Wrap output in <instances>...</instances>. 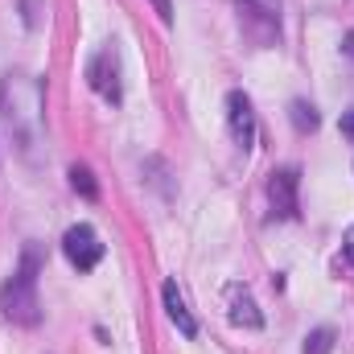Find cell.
Listing matches in <instances>:
<instances>
[{"label":"cell","instance_id":"12","mask_svg":"<svg viewBox=\"0 0 354 354\" xmlns=\"http://www.w3.org/2000/svg\"><path fill=\"white\" fill-rule=\"evenodd\" d=\"M153 8H157V17H161L165 25L174 21V4H169V0H153Z\"/></svg>","mask_w":354,"mask_h":354},{"label":"cell","instance_id":"5","mask_svg":"<svg viewBox=\"0 0 354 354\" xmlns=\"http://www.w3.org/2000/svg\"><path fill=\"white\" fill-rule=\"evenodd\" d=\"M297 185H301L297 169H276L268 177V202L276 218H297Z\"/></svg>","mask_w":354,"mask_h":354},{"label":"cell","instance_id":"10","mask_svg":"<svg viewBox=\"0 0 354 354\" xmlns=\"http://www.w3.org/2000/svg\"><path fill=\"white\" fill-rule=\"evenodd\" d=\"M71 185H75V189H79L83 198H91V202L99 198V185H95V174H91L87 165H75V169H71Z\"/></svg>","mask_w":354,"mask_h":354},{"label":"cell","instance_id":"13","mask_svg":"<svg viewBox=\"0 0 354 354\" xmlns=\"http://www.w3.org/2000/svg\"><path fill=\"white\" fill-rule=\"evenodd\" d=\"M342 136H346V140H354V107L342 115Z\"/></svg>","mask_w":354,"mask_h":354},{"label":"cell","instance_id":"6","mask_svg":"<svg viewBox=\"0 0 354 354\" xmlns=\"http://www.w3.org/2000/svg\"><path fill=\"white\" fill-rule=\"evenodd\" d=\"M87 79H91V87L99 91L107 103H120V62H115V54H111V50H103V54L91 62Z\"/></svg>","mask_w":354,"mask_h":354},{"label":"cell","instance_id":"4","mask_svg":"<svg viewBox=\"0 0 354 354\" xmlns=\"http://www.w3.org/2000/svg\"><path fill=\"white\" fill-rule=\"evenodd\" d=\"M227 128H231V140L239 149H252L256 145V111H252V99L243 91H231L227 95Z\"/></svg>","mask_w":354,"mask_h":354},{"label":"cell","instance_id":"2","mask_svg":"<svg viewBox=\"0 0 354 354\" xmlns=\"http://www.w3.org/2000/svg\"><path fill=\"white\" fill-rule=\"evenodd\" d=\"M62 252H66V260L79 268V272H91V268L103 260V243H99L95 227H87V223H79V227H71L62 235Z\"/></svg>","mask_w":354,"mask_h":354},{"label":"cell","instance_id":"14","mask_svg":"<svg viewBox=\"0 0 354 354\" xmlns=\"http://www.w3.org/2000/svg\"><path fill=\"white\" fill-rule=\"evenodd\" d=\"M342 248H346V260H351V264H354V227H351V231H346V243H342Z\"/></svg>","mask_w":354,"mask_h":354},{"label":"cell","instance_id":"8","mask_svg":"<svg viewBox=\"0 0 354 354\" xmlns=\"http://www.w3.org/2000/svg\"><path fill=\"white\" fill-rule=\"evenodd\" d=\"M165 309H169V317H174V326L185 334V338H194L198 334V322H194V313L185 309V297H181V288H177V280H165Z\"/></svg>","mask_w":354,"mask_h":354},{"label":"cell","instance_id":"7","mask_svg":"<svg viewBox=\"0 0 354 354\" xmlns=\"http://www.w3.org/2000/svg\"><path fill=\"white\" fill-rule=\"evenodd\" d=\"M227 317H231L235 326H243V330H260V326H264V313L256 309V297H252L243 284H231V288H227Z\"/></svg>","mask_w":354,"mask_h":354},{"label":"cell","instance_id":"3","mask_svg":"<svg viewBox=\"0 0 354 354\" xmlns=\"http://www.w3.org/2000/svg\"><path fill=\"white\" fill-rule=\"evenodd\" d=\"M239 17L256 41H272L280 33V0H239Z\"/></svg>","mask_w":354,"mask_h":354},{"label":"cell","instance_id":"15","mask_svg":"<svg viewBox=\"0 0 354 354\" xmlns=\"http://www.w3.org/2000/svg\"><path fill=\"white\" fill-rule=\"evenodd\" d=\"M342 50H346V58H354V29L346 33V46H342Z\"/></svg>","mask_w":354,"mask_h":354},{"label":"cell","instance_id":"9","mask_svg":"<svg viewBox=\"0 0 354 354\" xmlns=\"http://www.w3.org/2000/svg\"><path fill=\"white\" fill-rule=\"evenodd\" d=\"M288 120H292V128L305 136V132H317V124H322V115H317V107L313 103H305V99H297L292 107H288Z\"/></svg>","mask_w":354,"mask_h":354},{"label":"cell","instance_id":"1","mask_svg":"<svg viewBox=\"0 0 354 354\" xmlns=\"http://www.w3.org/2000/svg\"><path fill=\"white\" fill-rule=\"evenodd\" d=\"M0 309L8 322L17 326H37V284H33V252L25 256V264L12 272V280L0 288Z\"/></svg>","mask_w":354,"mask_h":354},{"label":"cell","instance_id":"11","mask_svg":"<svg viewBox=\"0 0 354 354\" xmlns=\"http://www.w3.org/2000/svg\"><path fill=\"white\" fill-rule=\"evenodd\" d=\"M334 351V330H313L309 338H305V354H330Z\"/></svg>","mask_w":354,"mask_h":354}]
</instances>
